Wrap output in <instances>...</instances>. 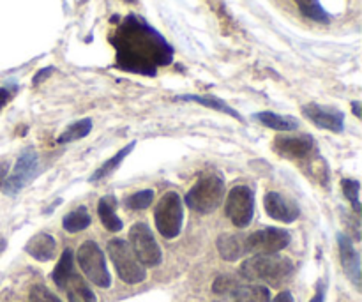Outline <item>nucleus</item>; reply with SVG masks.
Listing matches in <instances>:
<instances>
[{
  "label": "nucleus",
  "instance_id": "nucleus-1",
  "mask_svg": "<svg viewBox=\"0 0 362 302\" xmlns=\"http://www.w3.org/2000/svg\"><path fill=\"white\" fill-rule=\"evenodd\" d=\"M110 42L115 48V66L126 73L156 76L159 67L173 62L172 45L136 14L120 20Z\"/></svg>",
  "mask_w": 362,
  "mask_h": 302
},
{
  "label": "nucleus",
  "instance_id": "nucleus-2",
  "mask_svg": "<svg viewBox=\"0 0 362 302\" xmlns=\"http://www.w3.org/2000/svg\"><path fill=\"white\" fill-rule=\"evenodd\" d=\"M293 272V264L290 258L281 255H255L240 265V274L250 281L269 283L271 286H279L288 281Z\"/></svg>",
  "mask_w": 362,
  "mask_h": 302
},
{
  "label": "nucleus",
  "instance_id": "nucleus-3",
  "mask_svg": "<svg viewBox=\"0 0 362 302\" xmlns=\"http://www.w3.org/2000/svg\"><path fill=\"white\" fill-rule=\"evenodd\" d=\"M52 279L66 294L69 302H95V296L90 286L74 269V258L71 250H66L62 253L59 264L53 269Z\"/></svg>",
  "mask_w": 362,
  "mask_h": 302
},
{
  "label": "nucleus",
  "instance_id": "nucleus-4",
  "mask_svg": "<svg viewBox=\"0 0 362 302\" xmlns=\"http://www.w3.org/2000/svg\"><path fill=\"white\" fill-rule=\"evenodd\" d=\"M225 198V182L221 177L209 175L198 180L186 194V205L200 214H211Z\"/></svg>",
  "mask_w": 362,
  "mask_h": 302
},
{
  "label": "nucleus",
  "instance_id": "nucleus-5",
  "mask_svg": "<svg viewBox=\"0 0 362 302\" xmlns=\"http://www.w3.org/2000/svg\"><path fill=\"white\" fill-rule=\"evenodd\" d=\"M108 255L112 260L113 267H115L117 274L127 285H138V283L145 281L147 278V271L144 265L138 262L134 257L133 250H131L129 243L122 239H112L108 243Z\"/></svg>",
  "mask_w": 362,
  "mask_h": 302
},
{
  "label": "nucleus",
  "instance_id": "nucleus-6",
  "mask_svg": "<svg viewBox=\"0 0 362 302\" xmlns=\"http://www.w3.org/2000/svg\"><path fill=\"white\" fill-rule=\"evenodd\" d=\"M76 260L88 281L94 283L99 289H108L112 285V276L106 267L105 253L94 240H87V243L81 244L76 253Z\"/></svg>",
  "mask_w": 362,
  "mask_h": 302
},
{
  "label": "nucleus",
  "instance_id": "nucleus-7",
  "mask_svg": "<svg viewBox=\"0 0 362 302\" xmlns=\"http://www.w3.org/2000/svg\"><path fill=\"white\" fill-rule=\"evenodd\" d=\"M182 200H180L179 194L173 193V191L163 194L154 212V221L158 232L165 239H175L180 233V230H182Z\"/></svg>",
  "mask_w": 362,
  "mask_h": 302
},
{
  "label": "nucleus",
  "instance_id": "nucleus-8",
  "mask_svg": "<svg viewBox=\"0 0 362 302\" xmlns=\"http://www.w3.org/2000/svg\"><path fill=\"white\" fill-rule=\"evenodd\" d=\"M129 246L144 267H158L163 260L159 244L145 223H136L129 230Z\"/></svg>",
  "mask_w": 362,
  "mask_h": 302
},
{
  "label": "nucleus",
  "instance_id": "nucleus-9",
  "mask_svg": "<svg viewBox=\"0 0 362 302\" xmlns=\"http://www.w3.org/2000/svg\"><path fill=\"white\" fill-rule=\"evenodd\" d=\"M226 216L237 228H246L253 221L255 193L247 186H235L230 190L225 205Z\"/></svg>",
  "mask_w": 362,
  "mask_h": 302
},
{
  "label": "nucleus",
  "instance_id": "nucleus-10",
  "mask_svg": "<svg viewBox=\"0 0 362 302\" xmlns=\"http://www.w3.org/2000/svg\"><path fill=\"white\" fill-rule=\"evenodd\" d=\"M39 172V158L35 154L34 149H27V151L21 152V156L18 158L16 165H14L11 175H7L6 179L0 182V190L6 194H16L37 175Z\"/></svg>",
  "mask_w": 362,
  "mask_h": 302
},
{
  "label": "nucleus",
  "instance_id": "nucleus-11",
  "mask_svg": "<svg viewBox=\"0 0 362 302\" xmlns=\"http://www.w3.org/2000/svg\"><path fill=\"white\" fill-rule=\"evenodd\" d=\"M290 244V233L281 228L257 230L246 237V251L253 255H276Z\"/></svg>",
  "mask_w": 362,
  "mask_h": 302
},
{
  "label": "nucleus",
  "instance_id": "nucleus-12",
  "mask_svg": "<svg viewBox=\"0 0 362 302\" xmlns=\"http://www.w3.org/2000/svg\"><path fill=\"white\" fill-rule=\"evenodd\" d=\"M303 113L315 126L322 127V129L332 131V133H341L343 127H345V113L336 108H331V106L310 103V105L303 106Z\"/></svg>",
  "mask_w": 362,
  "mask_h": 302
},
{
  "label": "nucleus",
  "instance_id": "nucleus-13",
  "mask_svg": "<svg viewBox=\"0 0 362 302\" xmlns=\"http://www.w3.org/2000/svg\"><path fill=\"white\" fill-rule=\"evenodd\" d=\"M264 207L265 212L279 223H293L300 216L299 205L293 200H290V198H286L285 194L278 193V191H269L265 194Z\"/></svg>",
  "mask_w": 362,
  "mask_h": 302
},
{
  "label": "nucleus",
  "instance_id": "nucleus-14",
  "mask_svg": "<svg viewBox=\"0 0 362 302\" xmlns=\"http://www.w3.org/2000/svg\"><path fill=\"white\" fill-rule=\"evenodd\" d=\"M315 149V141L311 137L300 134V137H278L274 140V151L283 158L299 159L306 158Z\"/></svg>",
  "mask_w": 362,
  "mask_h": 302
},
{
  "label": "nucleus",
  "instance_id": "nucleus-15",
  "mask_svg": "<svg viewBox=\"0 0 362 302\" xmlns=\"http://www.w3.org/2000/svg\"><path fill=\"white\" fill-rule=\"evenodd\" d=\"M338 246H339V257H341V265L345 269V274L352 279L354 285L359 289L361 286V257L357 250L354 248L352 239L345 233L338 236Z\"/></svg>",
  "mask_w": 362,
  "mask_h": 302
},
{
  "label": "nucleus",
  "instance_id": "nucleus-16",
  "mask_svg": "<svg viewBox=\"0 0 362 302\" xmlns=\"http://www.w3.org/2000/svg\"><path fill=\"white\" fill-rule=\"evenodd\" d=\"M218 251L223 260L235 262L243 258L246 251V236L240 233H225L218 239Z\"/></svg>",
  "mask_w": 362,
  "mask_h": 302
},
{
  "label": "nucleus",
  "instance_id": "nucleus-17",
  "mask_svg": "<svg viewBox=\"0 0 362 302\" xmlns=\"http://www.w3.org/2000/svg\"><path fill=\"white\" fill-rule=\"evenodd\" d=\"M25 251H27V255H30L34 260L49 262L55 257L57 243L52 236H48V233H37V236H34L28 240L27 246H25Z\"/></svg>",
  "mask_w": 362,
  "mask_h": 302
},
{
  "label": "nucleus",
  "instance_id": "nucleus-18",
  "mask_svg": "<svg viewBox=\"0 0 362 302\" xmlns=\"http://www.w3.org/2000/svg\"><path fill=\"white\" fill-rule=\"evenodd\" d=\"M175 101H189V103H197V105L205 106V108H212V110H216V112H221V113H226V115H230V117H235L237 120H244L243 117H240V113L237 112V110H233L232 106L226 105V103L223 101V99L214 98V95L182 94V95H177Z\"/></svg>",
  "mask_w": 362,
  "mask_h": 302
},
{
  "label": "nucleus",
  "instance_id": "nucleus-19",
  "mask_svg": "<svg viewBox=\"0 0 362 302\" xmlns=\"http://www.w3.org/2000/svg\"><path fill=\"white\" fill-rule=\"evenodd\" d=\"M98 212H99V219H101L103 226H105L108 232H120L124 226L122 219L115 214V202H113L112 197H105L99 200L98 205Z\"/></svg>",
  "mask_w": 362,
  "mask_h": 302
},
{
  "label": "nucleus",
  "instance_id": "nucleus-20",
  "mask_svg": "<svg viewBox=\"0 0 362 302\" xmlns=\"http://www.w3.org/2000/svg\"><path fill=\"white\" fill-rule=\"evenodd\" d=\"M255 119L260 124H264L265 127L274 131H296L299 127V120L297 119L286 115H278L274 112H260L255 115Z\"/></svg>",
  "mask_w": 362,
  "mask_h": 302
},
{
  "label": "nucleus",
  "instance_id": "nucleus-21",
  "mask_svg": "<svg viewBox=\"0 0 362 302\" xmlns=\"http://www.w3.org/2000/svg\"><path fill=\"white\" fill-rule=\"evenodd\" d=\"M297 7H299L300 14L308 20L315 21V23H331L332 16L324 9L320 0H296Z\"/></svg>",
  "mask_w": 362,
  "mask_h": 302
},
{
  "label": "nucleus",
  "instance_id": "nucleus-22",
  "mask_svg": "<svg viewBox=\"0 0 362 302\" xmlns=\"http://www.w3.org/2000/svg\"><path fill=\"white\" fill-rule=\"evenodd\" d=\"M90 223H92V218L85 207L74 209V211H71L69 214L64 216V219H62L64 230L69 233L83 232L85 228H88V226H90Z\"/></svg>",
  "mask_w": 362,
  "mask_h": 302
},
{
  "label": "nucleus",
  "instance_id": "nucleus-23",
  "mask_svg": "<svg viewBox=\"0 0 362 302\" xmlns=\"http://www.w3.org/2000/svg\"><path fill=\"white\" fill-rule=\"evenodd\" d=\"M233 299L235 302H271V292L262 285H239Z\"/></svg>",
  "mask_w": 362,
  "mask_h": 302
},
{
  "label": "nucleus",
  "instance_id": "nucleus-24",
  "mask_svg": "<svg viewBox=\"0 0 362 302\" xmlns=\"http://www.w3.org/2000/svg\"><path fill=\"white\" fill-rule=\"evenodd\" d=\"M134 147H136V141H131L129 145H126V147H124L122 151H119L115 156H113L112 159H108V161H106L105 165H103L101 168H99L98 172H95L94 175L90 177V180H101V179H105V177L112 175V173L115 172L117 168H119L120 163H122L124 159H126V156L131 154V151H133Z\"/></svg>",
  "mask_w": 362,
  "mask_h": 302
},
{
  "label": "nucleus",
  "instance_id": "nucleus-25",
  "mask_svg": "<svg viewBox=\"0 0 362 302\" xmlns=\"http://www.w3.org/2000/svg\"><path fill=\"white\" fill-rule=\"evenodd\" d=\"M92 131V120L90 119H81L78 122L71 124L69 127H66L62 134L57 138V144H69V141L80 140L85 138Z\"/></svg>",
  "mask_w": 362,
  "mask_h": 302
},
{
  "label": "nucleus",
  "instance_id": "nucleus-26",
  "mask_svg": "<svg viewBox=\"0 0 362 302\" xmlns=\"http://www.w3.org/2000/svg\"><path fill=\"white\" fill-rule=\"evenodd\" d=\"M341 186H343V193H345L346 200L352 204L356 214H361V202H359L361 184L357 182V180H352V179H343Z\"/></svg>",
  "mask_w": 362,
  "mask_h": 302
},
{
  "label": "nucleus",
  "instance_id": "nucleus-27",
  "mask_svg": "<svg viewBox=\"0 0 362 302\" xmlns=\"http://www.w3.org/2000/svg\"><path fill=\"white\" fill-rule=\"evenodd\" d=\"M152 198H154V193L152 190H144L138 191V193L131 194L129 198L126 200V205L133 211H141V209H147L148 205L152 204Z\"/></svg>",
  "mask_w": 362,
  "mask_h": 302
},
{
  "label": "nucleus",
  "instance_id": "nucleus-28",
  "mask_svg": "<svg viewBox=\"0 0 362 302\" xmlns=\"http://www.w3.org/2000/svg\"><path fill=\"white\" fill-rule=\"evenodd\" d=\"M28 302H62L55 294L49 292L46 286L35 285L30 290V296H28Z\"/></svg>",
  "mask_w": 362,
  "mask_h": 302
},
{
  "label": "nucleus",
  "instance_id": "nucleus-29",
  "mask_svg": "<svg viewBox=\"0 0 362 302\" xmlns=\"http://www.w3.org/2000/svg\"><path fill=\"white\" fill-rule=\"evenodd\" d=\"M237 289H239V283H237L232 276H219L214 281V286H212V290H214L216 294H233Z\"/></svg>",
  "mask_w": 362,
  "mask_h": 302
},
{
  "label": "nucleus",
  "instance_id": "nucleus-30",
  "mask_svg": "<svg viewBox=\"0 0 362 302\" xmlns=\"http://www.w3.org/2000/svg\"><path fill=\"white\" fill-rule=\"evenodd\" d=\"M53 71H55V69H53V67H45V69L39 71V73L34 76V85L41 83V81L45 80V78H48V74L53 73Z\"/></svg>",
  "mask_w": 362,
  "mask_h": 302
},
{
  "label": "nucleus",
  "instance_id": "nucleus-31",
  "mask_svg": "<svg viewBox=\"0 0 362 302\" xmlns=\"http://www.w3.org/2000/svg\"><path fill=\"white\" fill-rule=\"evenodd\" d=\"M11 99V92L7 91V88L0 87V108H4V106L7 105V101Z\"/></svg>",
  "mask_w": 362,
  "mask_h": 302
},
{
  "label": "nucleus",
  "instance_id": "nucleus-32",
  "mask_svg": "<svg viewBox=\"0 0 362 302\" xmlns=\"http://www.w3.org/2000/svg\"><path fill=\"white\" fill-rule=\"evenodd\" d=\"M324 299H325V286L322 285V286H318L317 294H315V297L310 302H324Z\"/></svg>",
  "mask_w": 362,
  "mask_h": 302
},
{
  "label": "nucleus",
  "instance_id": "nucleus-33",
  "mask_svg": "<svg viewBox=\"0 0 362 302\" xmlns=\"http://www.w3.org/2000/svg\"><path fill=\"white\" fill-rule=\"evenodd\" d=\"M274 302H293V296L290 292H279Z\"/></svg>",
  "mask_w": 362,
  "mask_h": 302
},
{
  "label": "nucleus",
  "instance_id": "nucleus-34",
  "mask_svg": "<svg viewBox=\"0 0 362 302\" xmlns=\"http://www.w3.org/2000/svg\"><path fill=\"white\" fill-rule=\"evenodd\" d=\"M359 103H354V113H356V117H361V110H359Z\"/></svg>",
  "mask_w": 362,
  "mask_h": 302
},
{
  "label": "nucleus",
  "instance_id": "nucleus-35",
  "mask_svg": "<svg viewBox=\"0 0 362 302\" xmlns=\"http://www.w3.org/2000/svg\"><path fill=\"white\" fill-rule=\"evenodd\" d=\"M124 2H129L131 4V2H134V0H124Z\"/></svg>",
  "mask_w": 362,
  "mask_h": 302
}]
</instances>
